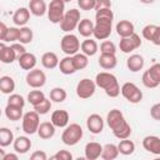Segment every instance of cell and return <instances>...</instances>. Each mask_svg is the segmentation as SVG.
Instances as JSON below:
<instances>
[{
    "label": "cell",
    "mask_w": 160,
    "mask_h": 160,
    "mask_svg": "<svg viewBox=\"0 0 160 160\" xmlns=\"http://www.w3.org/2000/svg\"><path fill=\"white\" fill-rule=\"evenodd\" d=\"M82 135H84V131L79 124L76 122H72L70 125L68 124L64 128V131L61 134V141L68 146H74L82 139Z\"/></svg>",
    "instance_id": "obj_1"
},
{
    "label": "cell",
    "mask_w": 160,
    "mask_h": 160,
    "mask_svg": "<svg viewBox=\"0 0 160 160\" xmlns=\"http://www.w3.org/2000/svg\"><path fill=\"white\" fill-rule=\"evenodd\" d=\"M40 124V115L32 110V111H28L25 114H22L21 118V128L24 130V132L26 135H32L38 131Z\"/></svg>",
    "instance_id": "obj_2"
},
{
    "label": "cell",
    "mask_w": 160,
    "mask_h": 160,
    "mask_svg": "<svg viewBox=\"0 0 160 160\" xmlns=\"http://www.w3.org/2000/svg\"><path fill=\"white\" fill-rule=\"evenodd\" d=\"M80 21V11L78 9H70L64 12V16L60 21V29L64 32H71L76 29Z\"/></svg>",
    "instance_id": "obj_3"
},
{
    "label": "cell",
    "mask_w": 160,
    "mask_h": 160,
    "mask_svg": "<svg viewBox=\"0 0 160 160\" xmlns=\"http://www.w3.org/2000/svg\"><path fill=\"white\" fill-rule=\"evenodd\" d=\"M112 30V20L110 19H95L92 35L96 40H106Z\"/></svg>",
    "instance_id": "obj_4"
},
{
    "label": "cell",
    "mask_w": 160,
    "mask_h": 160,
    "mask_svg": "<svg viewBox=\"0 0 160 160\" xmlns=\"http://www.w3.org/2000/svg\"><path fill=\"white\" fill-rule=\"evenodd\" d=\"M60 48L64 54L66 55H74L80 50V40L76 35L68 32L65 34L60 40Z\"/></svg>",
    "instance_id": "obj_5"
},
{
    "label": "cell",
    "mask_w": 160,
    "mask_h": 160,
    "mask_svg": "<svg viewBox=\"0 0 160 160\" xmlns=\"http://www.w3.org/2000/svg\"><path fill=\"white\" fill-rule=\"evenodd\" d=\"M120 92L131 104H139L142 100V91L134 82L128 81L122 84V86L120 88Z\"/></svg>",
    "instance_id": "obj_6"
},
{
    "label": "cell",
    "mask_w": 160,
    "mask_h": 160,
    "mask_svg": "<svg viewBox=\"0 0 160 160\" xmlns=\"http://www.w3.org/2000/svg\"><path fill=\"white\" fill-rule=\"evenodd\" d=\"M48 18L52 24H60L64 12H65V2L62 0H51L48 5Z\"/></svg>",
    "instance_id": "obj_7"
},
{
    "label": "cell",
    "mask_w": 160,
    "mask_h": 160,
    "mask_svg": "<svg viewBox=\"0 0 160 160\" xmlns=\"http://www.w3.org/2000/svg\"><path fill=\"white\" fill-rule=\"evenodd\" d=\"M25 80H26V84L30 88H32V89H40L46 82V75H45V72L42 70L34 68V69H31V70L28 71Z\"/></svg>",
    "instance_id": "obj_8"
},
{
    "label": "cell",
    "mask_w": 160,
    "mask_h": 160,
    "mask_svg": "<svg viewBox=\"0 0 160 160\" xmlns=\"http://www.w3.org/2000/svg\"><path fill=\"white\" fill-rule=\"evenodd\" d=\"M95 90H96L95 81L91 80V79H88V78L81 79L78 82V85H76V95L80 99H89V98H91L95 94Z\"/></svg>",
    "instance_id": "obj_9"
},
{
    "label": "cell",
    "mask_w": 160,
    "mask_h": 160,
    "mask_svg": "<svg viewBox=\"0 0 160 160\" xmlns=\"http://www.w3.org/2000/svg\"><path fill=\"white\" fill-rule=\"evenodd\" d=\"M140 46H141V39L136 32L131 34L130 36L121 38L119 42V48L124 54H130L131 51L139 49Z\"/></svg>",
    "instance_id": "obj_10"
},
{
    "label": "cell",
    "mask_w": 160,
    "mask_h": 160,
    "mask_svg": "<svg viewBox=\"0 0 160 160\" xmlns=\"http://www.w3.org/2000/svg\"><path fill=\"white\" fill-rule=\"evenodd\" d=\"M94 81H95L96 86L98 88H101L102 90H106V89L111 88L112 85L119 84L116 76L114 74H111V72H108V71H101V72L96 74Z\"/></svg>",
    "instance_id": "obj_11"
},
{
    "label": "cell",
    "mask_w": 160,
    "mask_h": 160,
    "mask_svg": "<svg viewBox=\"0 0 160 160\" xmlns=\"http://www.w3.org/2000/svg\"><path fill=\"white\" fill-rule=\"evenodd\" d=\"M142 38L145 40L151 41L154 45L159 46L160 45V26L155 24H148L142 28Z\"/></svg>",
    "instance_id": "obj_12"
},
{
    "label": "cell",
    "mask_w": 160,
    "mask_h": 160,
    "mask_svg": "<svg viewBox=\"0 0 160 160\" xmlns=\"http://www.w3.org/2000/svg\"><path fill=\"white\" fill-rule=\"evenodd\" d=\"M86 128L91 134H100L104 130V119L99 114H91L86 119Z\"/></svg>",
    "instance_id": "obj_13"
},
{
    "label": "cell",
    "mask_w": 160,
    "mask_h": 160,
    "mask_svg": "<svg viewBox=\"0 0 160 160\" xmlns=\"http://www.w3.org/2000/svg\"><path fill=\"white\" fill-rule=\"evenodd\" d=\"M142 148L154 155H160V138L156 135L145 136L142 139Z\"/></svg>",
    "instance_id": "obj_14"
},
{
    "label": "cell",
    "mask_w": 160,
    "mask_h": 160,
    "mask_svg": "<svg viewBox=\"0 0 160 160\" xmlns=\"http://www.w3.org/2000/svg\"><path fill=\"white\" fill-rule=\"evenodd\" d=\"M18 62H19V66L22 70H28L29 71V70H31V69H34L36 66L38 59H36V56L32 52L25 51L24 54L18 56Z\"/></svg>",
    "instance_id": "obj_15"
},
{
    "label": "cell",
    "mask_w": 160,
    "mask_h": 160,
    "mask_svg": "<svg viewBox=\"0 0 160 160\" xmlns=\"http://www.w3.org/2000/svg\"><path fill=\"white\" fill-rule=\"evenodd\" d=\"M101 150H102V145L100 142L96 141H90L85 145L84 148V154H85V159L88 160H96L100 158L101 155Z\"/></svg>",
    "instance_id": "obj_16"
},
{
    "label": "cell",
    "mask_w": 160,
    "mask_h": 160,
    "mask_svg": "<svg viewBox=\"0 0 160 160\" xmlns=\"http://www.w3.org/2000/svg\"><path fill=\"white\" fill-rule=\"evenodd\" d=\"M69 119H70V115L66 110H55L51 114L50 121L55 128H65L69 124Z\"/></svg>",
    "instance_id": "obj_17"
},
{
    "label": "cell",
    "mask_w": 160,
    "mask_h": 160,
    "mask_svg": "<svg viewBox=\"0 0 160 160\" xmlns=\"http://www.w3.org/2000/svg\"><path fill=\"white\" fill-rule=\"evenodd\" d=\"M12 146H14L15 152H18V154H26L31 149V140L28 136L21 135V136H18V138L14 139Z\"/></svg>",
    "instance_id": "obj_18"
},
{
    "label": "cell",
    "mask_w": 160,
    "mask_h": 160,
    "mask_svg": "<svg viewBox=\"0 0 160 160\" xmlns=\"http://www.w3.org/2000/svg\"><path fill=\"white\" fill-rule=\"evenodd\" d=\"M145 60L140 54H132L126 59V66L131 72H138L144 68Z\"/></svg>",
    "instance_id": "obj_19"
},
{
    "label": "cell",
    "mask_w": 160,
    "mask_h": 160,
    "mask_svg": "<svg viewBox=\"0 0 160 160\" xmlns=\"http://www.w3.org/2000/svg\"><path fill=\"white\" fill-rule=\"evenodd\" d=\"M30 20V11L28 8H19L12 14V21L16 26H25Z\"/></svg>",
    "instance_id": "obj_20"
},
{
    "label": "cell",
    "mask_w": 160,
    "mask_h": 160,
    "mask_svg": "<svg viewBox=\"0 0 160 160\" xmlns=\"http://www.w3.org/2000/svg\"><path fill=\"white\" fill-rule=\"evenodd\" d=\"M115 30H116V34L120 36V38H126V36H130L131 34L135 32V26L131 21L129 20H120L116 26H115Z\"/></svg>",
    "instance_id": "obj_21"
},
{
    "label": "cell",
    "mask_w": 160,
    "mask_h": 160,
    "mask_svg": "<svg viewBox=\"0 0 160 160\" xmlns=\"http://www.w3.org/2000/svg\"><path fill=\"white\" fill-rule=\"evenodd\" d=\"M124 120H125L124 114L119 109H111L106 115V122H108V125L111 130L115 129L118 125H120Z\"/></svg>",
    "instance_id": "obj_22"
},
{
    "label": "cell",
    "mask_w": 160,
    "mask_h": 160,
    "mask_svg": "<svg viewBox=\"0 0 160 160\" xmlns=\"http://www.w3.org/2000/svg\"><path fill=\"white\" fill-rule=\"evenodd\" d=\"M55 126L52 125L51 121H44V122H40L39 124V128H38V135L44 139V140H48V139H51L54 135H55Z\"/></svg>",
    "instance_id": "obj_23"
},
{
    "label": "cell",
    "mask_w": 160,
    "mask_h": 160,
    "mask_svg": "<svg viewBox=\"0 0 160 160\" xmlns=\"http://www.w3.org/2000/svg\"><path fill=\"white\" fill-rule=\"evenodd\" d=\"M28 9H29L30 14H32L35 16H42L46 14L48 5H46L45 0H30Z\"/></svg>",
    "instance_id": "obj_24"
},
{
    "label": "cell",
    "mask_w": 160,
    "mask_h": 160,
    "mask_svg": "<svg viewBox=\"0 0 160 160\" xmlns=\"http://www.w3.org/2000/svg\"><path fill=\"white\" fill-rule=\"evenodd\" d=\"M118 64V59L115 54H100L99 65L104 70H112Z\"/></svg>",
    "instance_id": "obj_25"
},
{
    "label": "cell",
    "mask_w": 160,
    "mask_h": 160,
    "mask_svg": "<svg viewBox=\"0 0 160 160\" xmlns=\"http://www.w3.org/2000/svg\"><path fill=\"white\" fill-rule=\"evenodd\" d=\"M80 50L82 54H85L86 56H94L98 51H99V46L98 42L92 39L86 38L81 44H80Z\"/></svg>",
    "instance_id": "obj_26"
},
{
    "label": "cell",
    "mask_w": 160,
    "mask_h": 160,
    "mask_svg": "<svg viewBox=\"0 0 160 160\" xmlns=\"http://www.w3.org/2000/svg\"><path fill=\"white\" fill-rule=\"evenodd\" d=\"M41 64H42V66H44L45 69H49V70L55 69V68H58L59 58H58V55H56L55 52H52V51H46V52H44L42 56H41Z\"/></svg>",
    "instance_id": "obj_27"
},
{
    "label": "cell",
    "mask_w": 160,
    "mask_h": 160,
    "mask_svg": "<svg viewBox=\"0 0 160 160\" xmlns=\"http://www.w3.org/2000/svg\"><path fill=\"white\" fill-rule=\"evenodd\" d=\"M58 68L60 70L61 74L64 75H71L76 71L74 64H72V59L70 55H66L65 58H62L61 60H59V64H58Z\"/></svg>",
    "instance_id": "obj_28"
},
{
    "label": "cell",
    "mask_w": 160,
    "mask_h": 160,
    "mask_svg": "<svg viewBox=\"0 0 160 160\" xmlns=\"http://www.w3.org/2000/svg\"><path fill=\"white\" fill-rule=\"evenodd\" d=\"M78 31L81 36L84 38H90L92 35V30H94V22L90 19H80L79 24H78Z\"/></svg>",
    "instance_id": "obj_29"
},
{
    "label": "cell",
    "mask_w": 160,
    "mask_h": 160,
    "mask_svg": "<svg viewBox=\"0 0 160 160\" xmlns=\"http://www.w3.org/2000/svg\"><path fill=\"white\" fill-rule=\"evenodd\" d=\"M131 131H132V130H131V126L128 124V121H126V120H124L120 125H118L115 129H112V134H114V136H115V138H118L119 140L130 138Z\"/></svg>",
    "instance_id": "obj_30"
},
{
    "label": "cell",
    "mask_w": 160,
    "mask_h": 160,
    "mask_svg": "<svg viewBox=\"0 0 160 160\" xmlns=\"http://www.w3.org/2000/svg\"><path fill=\"white\" fill-rule=\"evenodd\" d=\"M119 156V150H118V146L115 144H105L102 145V150H101V155L100 158L104 159V160H114Z\"/></svg>",
    "instance_id": "obj_31"
},
{
    "label": "cell",
    "mask_w": 160,
    "mask_h": 160,
    "mask_svg": "<svg viewBox=\"0 0 160 160\" xmlns=\"http://www.w3.org/2000/svg\"><path fill=\"white\" fill-rule=\"evenodd\" d=\"M14 90H15V80L9 75L0 76V91L2 94L9 95L14 92Z\"/></svg>",
    "instance_id": "obj_32"
},
{
    "label": "cell",
    "mask_w": 160,
    "mask_h": 160,
    "mask_svg": "<svg viewBox=\"0 0 160 160\" xmlns=\"http://www.w3.org/2000/svg\"><path fill=\"white\" fill-rule=\"evenodd\" d=\"M116 146H118L119 154L125 155V156L131 155L135 151V144H134V141L129 140V138L128 139H121Z\"/></svg>",
    "instance_id": "obj_33"
},
{
    "label": "cell",
    "mask_w": 160,
    "mask_h": 160,
    "mask_svg": "<svg viewBox=\"0 0 160 160\" xmlns=\"http://www.w3.org/2000/svg\"><path fill=\"white\" fill-rule=\"evenodd\" d=\"M32 38H34V32L32 30L29 28V26H20L19 28V36H18V41L22 45H26V44H30L32 41Z\"/></svg>",
    "instance_id": "obj_34"
},
{
    "label": "cell",
    "mask_w": 160,
    "mask_h": 160,
    "mask_svg": "<svg viewBox=\"0 0 160 160\" xmlns=\"http://www.w3.org/2000/svg\"><path fill=\"white\" fill-rule=\"evenodd\" d=\"M4 110H5L6 118L9 120H11V121H19L22 118V108H19V106H14V105H9L8 104Z\"/></svg>",
    "instance_id": "obj_35"
},
{
    "label": "cell",
    "mask_w": 160,
    "mask_h": 160,
    "mask_svg": "<svg viewBox=\"0 0 160 160\" xmlns=\"http://www.w3.org/2000/svg\"><path fill=\"white\" fill-rule=\"evenodd\" d=\"M16 59H18V56H16V54L12 50L11 46L5 45L1 49V51H0V61L1 62H4V64H12Z\"/></svg>",
    "instance_id": "obj_36"
},
{
    "label": "cell",
    "mask_w": 160,
    "mask_h": 160,
    "mask_svg": "<svg viewBox=\"0 0 160 160\" xmlns=\"http://www.w3.org/2000/svg\"><path fill=\"white\" fill-rule=\"evenodd\" d=\"M71 59H72V64H74L76 71L78 70H82V69H85L89 65V56H86L82 52L78 51L76 54L71 55Z\"/></svg>",
    "instance_id": "obj_37"
},
{
    "label": "cell",
    "mask_w": 160,
    "mask_h": 160,
    "mask_svg": "<svg viewBox=\"0 0 160 160\" xmlns=\"http://www.w3.org/2000/svg\"><path fill=\"white\" fill-rule=\"evenodd\" d=\"M14 134L9 128H0V146L6 148L14 141Z\"/></svg>",
    "instance_id": "obj_38"
},
{
    "label": "cell",
    "mask_w": 160,
    "mask_h": 160,
    "mask_svg": "<svg viewBox=\"0 0 160 160\" xmlns=\"http://www.w3.org/2000/svg\"><path fill=\"white\" fill-rule=\"evenodd\" d=\"M66 90L62 88H54L50 90V100L54 102H62L66 99Z\"/></svg>",
    "instance_id": "obj_39"
},
{
    "label": "cell",
    "mask_w": 160,
    "mask_h": 160,
    "mask_svg": "<svg viewBox=\"0 0 160 160\" xmlns=\"http://www.w3.org/2000/svg\"><path fill=\"white\" fill-rule=\"evenodd\" d=\"M32 108H34V110H35L39 115H45V114H48V112L51 110V100L48 99V98H45V99H42L39 104L34 105Z\"/></svg>",
    "instance_id": "obj_40"
},
{
    "label": "cell",
    "mask_w": 160,
    "mask_h": 160,
    "mask_svg": "<svg viewBox=\"0 0 160 160\" xmlns=\"http://www.w3.org/2000/svg\"><path fill=\"white\" fill-rule=\"evenodd\" d=\"M46 96H45V94H44V91H41V90H39V89H35V90H31L29 94H28V101L34 106V105H36V104H39L42 99H45Z\"/></svg>",
    "instance_id": "obj_41"
},
{
    "label": "cell",
    "mask_w": 160,
    "mask_h": 160,
    "mask_svg": "<svg viewBox=\"0 0 160 160\" xmlns=\"http://www.w3.org/2000/svg\"><path fill=\"white\" fill-rule=\"evenodd\" d=\"M18 36H19V28L10 26V28L6 29L4 41L5 42H15V41H18Z\"/></svg>",
    "instance_id": "obj_42"
},
{
    "label": "cell",
    "mask_w": 160,
    "mask_h": 160,
    "mask_svg": "<svg viewBox=\"0 0 160 160\" xmlns=\"http://www.w3.org/2000/svg\"><path fill=\"white\" fill-rule=\"evenodd\" d=\"M8 104L9 105H14V106H19V108H24L25 106V99L20 94L11 92V94H9Z\"/></svg>",
    "instance_id": "obj_43"
},
{
    "label": "cell",
    "mask_w": 160,
    "mask_h": 160,
    "mask_svg": "<svg viewBox=\"0 0 160 160\" xmlns=\"http://www.w3.org/2000/svg\"><path fill=\"white\" fill-rule=\"evenodd\" d=\"M116 45L110 40H104L100 44V54H115Z\"/></svg>",
    "instance_id": "obj_44"
},
{
    "label": "cell",
    "mask_w": 160,
    "mask_h": 160,
    "mask_svg": "<svg viewBox=\"0 0 160 160\" xmlns=\"http://www.w3.org/2000/svg\"><path fill=\"white\" fill-rule=\"evenodd\" d=\"M141 81H142L144 86H145V88H148V89H155V88H158V86H159V84H160V82L155 81V80L149 75L148 70H145V71H144V74H142V76H141Z\"/></svg>",
    "instance_id": "obj_45"
},
{
    "label": "cell",
    "mask_w": 160,
    "mask_h": 160,
    "mask_svg": "<svg viewBox=\"0 0 160 160\" xmlns=\"http://www.w3.org/2000/svg\"><path fill=\"white\" fill-rule=\"evenodd\" d=\"M95 19H110L114 20V12L111 9H100L95 12Z\"/></svg>",
    "instance_id": "obj_46"
},
{
    "label": "cell",
    "mask_w": 160,
    "mask_h": 160,
    "mask_svg": "<svg viewBox=\"0 0 160 160\" xmlns=\"http://www.w3.org/2000/svg\"><path fill=\"white\" fill-rule=\"evenodd\" d=\"M148 72L149 75L158 82H160V64L159 62H155L152 64L149 69H148Z\"/></svg>",
    "instance_id": "obj_47"
},
{
    "label": "cell",
    "mask_w": 160,
    "mask_h": 160,
    "mask_svg": "<svg viewBox=\"0 0 160 160\" xmlns=\"http://www.w3.org/2000/svg\"><path fill=\"white\" fill-rule=\"evenodd\" d=\"M51 159H54V160H71L72 154L68 150H59L56 154H54L51 156Z\"/></svg>",
    "instance_id": "obj_48"
},
{
    "label": "cell",
    "mask_w": 160,
    "mask_h": 160,
    "mask_svg": "<svg viewBox=\"0 0 160 160\" xmlns=\"http://www.w3.org/2000/svg\"><path fill=\"white\" fill-rule=\"evenodd\" d=\"M78 6H79L81 10H84V11L94 10L95 0H78Z\"/></svg>",
    "instance_id": "obj_49"
},
{
    "label": "cell",
    "mask_w": 160,
    "mask_h": 160,
    "mask_svg": "<svg viewBox=\"0 0 160 160\" xmlns=\"http://www.w3.org/2000/svg\"><path fill=\"white\" fill-rule=\"evenodd\" d=\"M111 6H112L111 0H95L94 10H100V9H111Z\"/></svg>",
    "instance_id": "obj_50"
},
{
    "label": "cell",
    "mask_w": 160,
    "mask_h": 160,
    "mask_svg": "<svg viewBox=\"0 0 160 160\" xmlns=\"http://www.w3.org/2000/svg\"><path fill=\"white\" fill-rule=\"evenodd\" d=\"M105 91V94L108 95V96H110V98H116V96H119V94H120V85L119 84H115V85H112L111 88H109V89H106V90H104Z\"/></svg>",
    "instance_id": "obj_51"
},
{
    "label": "cell",
    "mask_w": 160,
    "mask_h": 160,
    "mask_svg": "<svg viewBox=\"0 0 160 160\" xmlns=\"http://www.w3.org/2000/svg\"><path fill=\"white\" fill-rule=\"evenodd\" d=\"M150 116L154 120H156V121L160 120V104L159 102H156V104H154L151 106V109H150Z\"/></svg>",
    "instance_id": "obj_52"
},
{
    "label": "cell",
    "mask_w": 160,
    "mask_h": 160,
    "mask_svg": "<svg viewBox=\"0 0 160 160\" xmlns=\"http://www.w3.org/2000/svg\"><path fill=\"white\" fill-rule=\"evenodd\" d=\"M30 159H31V160H46V159H48V155H46V152L42 151V150H36V151H34V152L30 155Z\"/></svg>",
    "instance_id": "obj_53"
},
{
    "label": "cell",
    "mask_w": 160,
    "mask_h": 160,
    "mask_svg": "<svg viewBox=\"0 0 160 160\" xmlns=\"http://www.w3.org/2000/svg\"><path fill=\"white\" fill-rule=\"evenodd\" d=\"M10 46H11V48H12V50L15 51L16 56H19V55H21V54H24V52L26 51L25 46H24L22 44H20V42H12Z\"/></svg>",
    "instance_id": "obj_54"
},
{
    "label": "cell",
    "mask_w": 160,
    "mask_h": 160,
    "mask_svg": "<svg viewBox=\"0 0 160 160\" xmlns=\"http://www.w3.org/2000/svg\"><path fill=\"white\" fill-rule=\"evenodd\" d=\"M6 29H8L6 24L0 21V41H4V36H5V32H6Z\"/></svg>",
    "instance_id": "obj_55"
},
{
    "label": "cell",
    "mask_w": 160,
    "mask_h": 160,
    "mask_svg": "<svg viewBox=\"0 0 160 160\" xmlns=\"http://www.w3.org/2000/svg\"><path fill=\"white\" fill-rule=\"evenodd\" d=\"M10 159H11V160H18V159H19V154H18V152H15V154H14V152H9V154L5 152L4 160H10Z\"/></svg>",
    "instance_id": "obj_56"
},
{
    "label": "cell",
    "mask_w": 160,
    "mask_h": 160,
    "mask_svg": "<svg viewBox=\"0 0 160 160\" xmlns=\"http://www.w3.org/2000/svg\"><path fill=\"white\" fill-rule=\"evenodd\" d=\"M4 156H5V150L0 146V160H4Z\"/></svg>",
    "instance_id": "obj_57"
},
{
    "label": "cell",
    "mask_w": 160,
    "mask_h": 160,
    "mask_svg": "<svg viewBox=\"0 0 160 160\" xmlns=\"http://www.w3.org/2000/svg\"><path fill=\"white\" fill-rule=\"evenodd\" d=\"M140 2H142V4H152L155 0H139Z\"/></svg>",
    "instance_id": "obj_58"
},
{
    "label": "cell",
    "mask_w": 160,
    "mask_h": 160,
    "mask_svg": "<svg viewBox=\"0 0 160 160\" xmlns=\"http://www.w3.org/2000/svg\"><path fill=\"white\" fill-rule=\"evenodd\" d=\"M4 46H5V44H4L2 41H0V51H1V49H2Z\"/></svg>",
    "instance_id": "obj_59"
},
{
    "label": "cell",
    "mask_w": 160,
    "mask_h": 160,
    "mask_svg": "<svg viewBox=\"0 0 160 160\" xmlns=\"http://www.w3.org/2000/svg\"><path fill=\"white\" fill-rule=\"evenodd\" d=\"M62 1H64V2H70L71 0H62Z\"/></svg>",
    "instance_id": "obj_60"
},
{
    "label": "cell",
    "mask_w": 160,
    "mask_h": 160,
    "mask_svg": "<svg viewBox=\"0 0 160 160\" xmlns=\"http://www.w3.org/2000/svg\"><path fill=\"white\" fill-rule=\"evenodd\" d=\"M0 116H1V109H0Z\"/></svg>",
    "instance_id": "obj_61"
},
{
    "label": "cell",
    "mask_w": 160,
    "mask_h": 160,
    "mask_svg": "<svg viewBox=\"0 0 160 160\" xmlns=\"http://www.w3.org/2000/svg\"><path fill=\"white\" fill-rule=\"evenodd\" d=\"M0 70H1V69H0Z\"/></svg>",
    "instance_id": "obj_62"
}]
</instances>
